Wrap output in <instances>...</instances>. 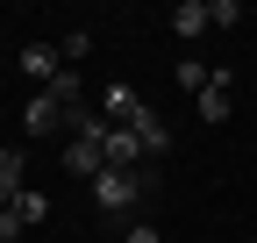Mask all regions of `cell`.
<instances>
[{
	"label": "cell",
	"mask_w": 257,
	"mask_h": 243,
	"mask_svg": "<svg viewBox=\"0 0 257 243\" xmlns=\"http://www.w3.org/2000/svg\"><path fill=\"white\" fill-rule=\"evenodd\" d=\"M128 243H165V236H157L150 222H136V229H128Z\"/></svg>",
	"instance_id": "obj_14"
},
{
	"label": "cell",
	"mask_w": 257,
	"mask_h": 243,
	"mask_svg": "<svg viewBox=\"0 0 257 243\" xmlns=\"http://www.w3.org/2000/svg\"><path fill=\"white\" fill-rule=\"evenodd\" d=\"M172 29H179L186 43H193V36H207V8H200V0H179V8H172Z\"/></svg>",
	"instance_id": "obj_8"
},
{
	"label": "cell",
	"mask_w": 257,
	"mask_h": 243,
	"mask_svg": "<svg viewBox=\"0 0 257 243\" xmlns=\"http://www.w3.org/2000/svg\"><path fill=\"white\" fill-rule=\"evenodd\" d=\"M236 22H243L236 0H207V29H236Z\"/></svg>",
	"instance_id": "obj_11"
},
{
	"label": "cell",
	"mask_w": 257,
	"mask_h": 243,
	"mask_svg": "<svg viewBox=\"0 0 257 243\" xmlns=\"http://www.w3.org/2000/svg\"><path fill=\"white\" fill-rule=\"evenodd\" d=\"M15 65H22V79H57L64 72V57H57V43H22V57H15Z\"/></svg>",
	"instance_id": "obj_6"
},
{
	"label": "cell",
	"mask_w": 257,
	"mask_h": 243,
	"mask_svg": "<svg viewBox=\"0 0 257 243\" xmlns=\"http://www.w3.org/2000/svg\"><path fill=\"white\" fill-rule=\"evenodd\" d=\"M64 172L72 179H100L107 172V114H72V150H64Z\"/></svg>",
	"instance_id": "obj_1"
},
{
	"label": "cell",
	"mask_w": 257,
	"mask_h": 243,
	"mask_svg": "<svg viewBox=\"0 0 257 243\" xmlns=\"http://www.w3.org/2000/svg\"><path fill=\"white\" fill-rule=\"evenodd\" d=\"M143 158H150V150H143V136L107 122V165H114V172H143Z\"/></svg>",
	"instance_id": "obj_5"
},
{
	"label": "cell",
	"mask_w": 257,
	"mask_h": 243,
	"mask_svg": "<svg viewBox=\"0 0 257 243\" xmlns=\"http://www.w3.org/2000/svg\"><path fill=\"white\" fill-rule=\"evenodd\" d=\"M200 122H229V107H236V72H207V86L200 93Z\"/></svg>",
	"instance_id": "obj_4"
},
{
	"label": "cell",
	"mask_w": 257,
	"mask_h": 243,
	"mask_svg": "<svg viewBox=\"0 0 257 243\" xmlns=\"http://www.w3.org/2000/svg\"><path fill=\"white\" fill-rule=\"evenodd\" d=\"M100 114L114 122V129H143V122H150V107H143V93H136V86H107V100H100Z\"/></svg>",
	"instance_id": "obj_3"
},
{
	"label": "cell",
	"mask_w": 257,
	"mask_h": 243,
	"mask_svg": "<svg viewBox=\"0 0 257 243\" xmlns=\"http://www.w3.org/2000/svg\"><path fill=\"white\" fill-rule=\"evenodd\" d=\"M22 150H0V207H15V193H22Z\"/></svg>",
	"instance_id": "obj_7"
},
{
	"label": "cell",
	"mask_w": 257,
	"mask_h": 243,
	"mask_svg": "<svg viewBox=\"0 0 257 243\" xmlns=\"http://www.w3.org/2000/svg\"><path fill=\"white\" fill-rule=\"evenodd\" d=\"M179 86H186V93H200V86H207V65H193V57H179V72H172Z\"/></svg>",
	"instance_id": "obj_12"
},
{
	"label": "cell",
	"mask_w": 257,
	"mask_h": 243,
	"mask_svg": "<svg viewBox=\"0 0 257 243\" xmlns=\"http://www.w3.org/2000/svg\"><path fill=\"white\" fill-rule=\"evenodd\" d=\"M86 50H93V36H86V29H72V36L57 43V57H64V72H79V57H86Z\"/></svg>",
	"instance_id": "obj_10"
},
{
	"label": "cell",
	"mask_w": 257,
	"mask_h": 243,
	"mask_svg": "<svg viewBox=\"0 0 257 243\" xmlns=\"http://www.w3.org/2000/svg\"><path fill=\"white\" fill-rule=\"evenodd\" d=\"M22 236V222H15V207H0V243H15Z\"/></svg>",
	"instance_id": "obj_13"
},
{
	"label": "cell",
	"mask_w": 257,
	"mask_h": 243,
	"mask_svg": "<svg viewBox=\"0 0 257 243\" xmlns=\"http://www.w3.org/2000/svg\"><path fill=\"white\" fill-rule=\"evenodd\" d=\"M150 186H157V172L143 165V172H100V179H93V200H100V215H128V207H136V200H150Z\"/></svg>",
	"instance_id": "obj_2"
},
{
	"label": "cell",
	"mask_w": 257,
	"mask_h": 243,
	"mask_svg": "<svg viewBox=\"0 0 257 243\" xmlns=\"http://www.w3.org/2000/svg\"><path fill=\"white\" fill-rule=\"evenodd\" d=\"M15 222H22V229H36V222H50V200L22 186V193H15Z\"/></svg>",
	"instance_id": "obj_9"
},
{
	"label": "cell",
	"mask_w": 257,
	"mask_h": 243,
	"mask_svg": "<svg viewBox=\"0 0 257 243\" xmlns=\"http://www.w3.org/2000/svg\"><path fill=\"white\" fill-rule=\"evenodd\" d=\"M0 150H8V136H0Z\"/></svg>",
	"instance_id": "obj_15"
}]
</instances>
